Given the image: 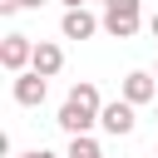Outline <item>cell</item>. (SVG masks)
<instances>
[{"label": "cell", "instance_id": "1", "mask_svg": "<svg viewBox=\"0 0 158 158\" xmlns=\"http://www.w3.org/2000/svg\"><path fill=\"white\" fill-rule=\"evenodd\" d=\"M99 114H104V99H99V84H89V79H79L74 89H69V99L59 104V128L69 133V138H79V133H89L94 123H99Z\"/></svg>", "mask_w": 158, "mask_h": 158}, {"label": "cell", "instance_id": "13", "mask_svg": "<svg viewBox=\"0 0 158 158\" xmlns=\"http://www.w3.org/2000/svg\"><path fill=\"white\" fill-rule=\"evenodd\" d=\"M84 5H89V0H64V10H84Z\"/></svg>", "mask_w": 158, "mask_h": 158}, {"label": "cell", "instance_id": "2", "mask_svg": "<svg viewBox=\"0 0 158 158\" xmlns=\"http://www.w3.org/2000/svg\"><path fill=\"white\" fill-rule=\"evenodd\" d=\"M138 25H143L138 0H114V5L104 10V35H114V40H133Z\"/></svg>", "mask_w": 158, "mask_h": 158}, {"label": "cell", "instance_id": "11", "mask_svg": "<svg viewBox=\"0 0 158 158\" xmlns=\"http://www.w3.org/2000/svg\"><path fill=\"white\" fill-rule=\"evenodd\" d=\"M15 10H25L20 0H0V15H15Z\"/></svg>", "mask_w": 158, "mask_h": 158}, {"label": "cell", "instance_id": "6", "mask_svg": "<svg viewBox=\"0 0 158 158\" xmlns=\"http://www.w3.org/2000/svg\"><path fill=\"white\" fill-rule=\"evenodd\" d=\"M44 94H49V79H44V74H35V69L15 74V104H20V109H40Z\"/></svg>", "mask_w": 158, "mask_h": 158}, {"label": "cell", "instance_id": "7", "mask_svg": "<svg viewBox=\"0 0 158 158\" xmlns=\"http://www.w3.org/2000/svg\"><path fill=\"white\" fill-rule=\"evenodd\" d=\"M30 69L44 74V79H54V74L64 69V49H59L54 40H35V59H30Z\"/></svg>", "mask_w": 158, "mask_h": 158}, {"label": "cell", "instance_id": "3", "mask_svg": "<svg viewBox=\"0 0 158 158\" xmlns=\"http://www.w3.org/2000/svg\"><path fill=\"white\" fill-rule=\"evenodd\" d=\"M99 128H104V133H114V138H128V133L138 128V109H133L128 99H109V104H104V114H99Z\"/></svg>", "mask_w": 158, "mask_h": 158}, {"label": "cell", "instance_id": "12", "mask_svg": "<svg viewBox=\"0 0 158 158\" xmlns=\"http://www.w3.org/2000/svg\"><path fill=\"white\" fill-rule=\"evenodd\" d=\"M148 35H153V40H158V10H153V15H148Z\"/></svg>", "mask_w": 158, "mask_h": 158}, {"label": "cell", "instance_id": "15", "mask_svg": "<svg viewBox=\"0 0 158 158\" xmlns=\"http://www.w3.org/2000/svg\"><path fill=\"white\" fill-rule=\"evenodd\" d=\"M153 79H158V64H153Z\"/></svg>", "mask_w": 158, "mask_h": 158}, {"label": "cell", "instance_id": "16", "mask_svg": "<svg viewBox=\"0 0 158 158\" xmlns=\"http://www.w3.org/2000/svg\"><path fill=\"white\" fill-rule=\"evenodd\" d=\"M153 158H158V148H153Z\"/></svg>", "mask_w": 158, "mask_h": 158}, {"label": "cell", "instance_id": "5", "mask_svg": "<svg viewBox=\"0 0 158 158\" xmlns=\"http://www.w3.org/2000/svg\"><path fill=\"white\" fill-rule=\"evenodd\" d=\"M118 99H128L133 109H138V104H153V99H158V79H153V69H133V74H123Z\"/></svg>", "mask_w": 158, "mask_h": 158}, {"label": "cell", "instance_id": "8", "mask_svg": "<svg viewBox=\"0 0 158 158\" xmlns=\"http://www.w3.org/2000/svg\"><path fill=\"white\" fill-rule=\"evenodd\" d=\"M59 30H64V40H89L94 30H104V20H94L89 10H64Z\"/></svg>", "mask_w": 158, "mask_h": 158}, {"label": "cell", "instance_id": "4", "mask_svg": "<svg viewBox=\"0 0 158 158\" xmlns=\"http://www.w3.org/2000/svg\"><path fill=\"white\" fill-rule=\"evenodd\" d=\"M30 59H35V40H30V35H20V30H10V35L0 40V64H5L10 74H25V69H30Z\"/></svg>", "mask_w": 158, "mask_h": 158}, {"label": "cell", "instance_id": "10", "mask_svg": "<svg viewBox=\"0 0 158 158\" xmlns=\"http://www.w3.org/2000/svg\"><path fill=\"white\" fill-rule=\"evenodd\" d=\"M15 158H59V153H49V148H30V153H15Z\"/></svg>", "mask_w": 158, "mask_h": 158}, {"label": "cell", "instance_id": "14", "mask_svg": "<svg viewBox=\"0 0 158 158\" xmlns=\"http://www.w3.org/2000/svg\"><path fill=\"white\" fill-rule=\"evenodd\" d=\"M20 5H25V10H40V5H44V0H20Z\"/></svg>", "mask_w": 158, "mask_h": 158}, {"label": "cell", "instance_id": "9", "mask_svg": "<svg viewBox=\"0 0 158 158\" xmlns=\"http://www.w3.org/2000/svg\"><path fill=\"white\" fill-rule=\"evenodd\" d=\"M64 158H104V148L89 138V133H79V138H69V153Z\"/></svg>", "mask_w": 158, "mask_h": 158}]
</instances>
